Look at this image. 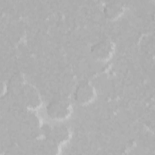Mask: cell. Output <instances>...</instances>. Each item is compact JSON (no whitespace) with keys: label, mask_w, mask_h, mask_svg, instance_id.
Returning <instances> with one entry per match:
<instances>
[{"label":"cell","mask_w":155,"mask_h":155,"mask_svg":"<svg viewBox=\"0 0 155 155\" xmlns=\"http://www.w3.org/2000/svg\"><path fill=\"white\" fill-rule=\"evenodd\" d=\"M72 108L68 102L56 101L50 103L47 107V114L56 120H64L71 115Z\"/></svg>","instance_id":"1"},{"label":"cell","mask_w":155,"mask_h":155,"mask_svg":"<svg viewBox=\"0 0 155 155\" xmlns=\"http://www.w3.org/2000/svg\"><path fill=\"white\" fill-rule=\"evenodd\" d=\"M96 97V92L94 87L87 82L80 84L75 91V99L81 105H86L91 103Z\"/></svg>","instance_id":"2"},{"label":"cell","mask_w":155,"mask_h":155,"mask_svg":"<svg viewBox=\"0 0 155 155\" xmlns=\"http://www.w3.org/2000/svg\"><path fill=\"white\" fill-rule=\"evenodd\" d=\"M113 44L108 41H103L96 44L91 49L95 58L101 61H107L112 56Z\"/></svg>","instance_id":"3"},{"label":"cell","mask_w":155,"mask_h":155,"mask_svg":"<svg viewBox=\"0 0 155 155\" xmlns=\"http://www.w3.org/2000/svg\"><path fill=\"white\" fill-rule=\"evenodd\" d=\"M24 99L28 106L31 108H38L40 105V98L39 94L33 87L25 86L24 90Z\"/></svg>","instance_id":"4"},{"label":"cell","mask_w":155,"mask_h":155,"mask_svg":"<svg viewBox=\"0 0 155 155\" xmlns=\"http://www.w3.org/2000/svg\"><path fill=\"white\" fill-rule=\"evenodd\" d=\"M124 8L122 5L117 3L111 2L106 5L105 8V13L106 16L111 19H114L118 18L122 13Z\"/></svg>","instance_id":"5"}]
</instances>
